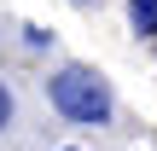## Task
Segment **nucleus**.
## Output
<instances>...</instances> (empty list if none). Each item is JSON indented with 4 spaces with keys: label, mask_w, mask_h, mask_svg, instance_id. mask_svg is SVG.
Here are the masks:
<instances>
[{
    "label": "nucleus",
    "mask_w": 157,
    "mask_h": 151,
    "mask_svg": "<svg viewBox=\"0 0 157 151\" xmlns=\"http://www.w3.org/2000/svg\"><path fill=\"white\" fill-rule=\"evenodd\" d=\"M47 93H52V111H58L64 122H82V128H99V122H111V111H117L105 76H93L87 64H64V70L47 81Z\"/></svg>",
    "instance_id": "1"
},
{
    "label": "nucleus",
    "mask_w": 157,
    "mask_h": 151,
    "mask_svg": "<svg viewBox=\"0 0 157 151\" xmlns=\"http://www.w3.org/2000/svg\"><path fill=\"white\" fill-rule=\"evenodd\" d=\"M128 17H134L140 35H151V41H157V0H128Z\"/></svg>",
    "instance_id": "2"
},
{
    "label": "nucleus",
    "mask_w": 157,
    "mask_h": 151,
    "mask_svg": "<svg viewBox=\"0 0 157 151\" xmlns=\"http://www.w3.org/2000/svg\"><path fill=\"white\" fill-rule=\"evenodd\" d=\"M0 128H12V87L0 81Z\"/></svg>",
    "instance_id": "3"
}]
</instances>
